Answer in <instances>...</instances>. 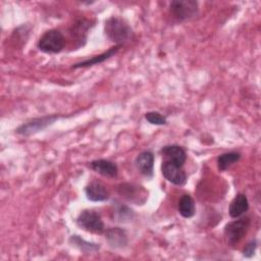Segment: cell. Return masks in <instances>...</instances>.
I'll use <instances>...</instances> for the list:
<instances>
[{"label":"cell","mask_w":261,"mask_h":261,"mask_svg":"<svg viewBox=\"0 0 261 261\" xmlns=\"http://www.w3.org/2000/svg\"><path fill=\"white\" fill-rule=\"evenodd\" d=\"M104 33L111 42L120 46L128 42L133 36V30L128 23L117 16H111L105 20Z\"/></svg>","instance_id":"6da1fadb"},{"label":"cell","mask_w":261,"mask_h":261,"mask_svg":"<svg viewBox=\"0 0 261 261\" xmlns=\"http://www.w3.org/2000/svg\"><path fill=\"white\" fill-rule=\"evenodd\" d=\"M40 51L48 54H56L63 50L65 46V38L63 34L56 29L46 31L37 44Z\"/></svg>","instance_id":"7a4b0ae2"},{"label":"cell","mask_w":261,"mask_h":261,"mask_svg":"<svg viewBox=\"0 0 261 261\" xmlns=\"http://www.w3.org/2000/svg\"><path fill=\"white\" fill-rule=\"evenodd\" d=\"M76 224L83 230L91 233L101 234L105 231L104 222L100 214L94 210L86 209L82 211L76 218Z\"/></svg>","instance_id":"3957f363"},{"label":"cell","mask_w":261,"mask_h":261,"mask_svg":"<svg viewBox=\"0 0 261 261\" xmlns=\"http://www.w3.org/2000/svg\"><path fill=\"white\" fill-rule=\"evenodd\" d=\"M59 117H60L59 115L52 114V115H45V116H42V117L33 118V119L28 120L27 122H23L22 124H20L15 129V133L20 135V136L30 137L32 135H35L39 132L44 130L49 125L54 123Z\"/></svg>","instance_id":"277c9868"},{"label":"cell","mask_w":261,"mask_h":261,"mask_svg":"<svg viewBox=\"0 0 261 261\" xmlns=\"http://www.w3.org/2000/svg\"><path fill=\"white\" fill-rule=\"evenodd\" d=\"M171 15L179 21L194 18L199 11L198 2L195 0H174L169 4Z\"/></svg>","instance_id":"5b68a950"},{"label":"cell","mask_w":261,"mask_h":261,"mask_svg":"<svg viewBox=\"0 0 261 261\" xmlns=\"http://www.w3.org/2000/svg\"><path fill=\"white\" fill-rule=\"evenodd\" d=\"M250 223L251 221L248 217H243L227 223L224 226V237L227 244L230 246L239 244L247 233L250 227Z\"/></svg>","instance_id":"8992f818"},{"label":"cell","mask_w":261,"mask_h":261,"mask_svg":"<svg viewBox=\"0 0 261 261\" xmlns=\"http://www.w3.org/2000/svg\"><path fill=\"white\" fill-rule=\"evenodd\" d=\"M118 194L130 203L142 205L147 200V193L141 186L135 184H121L117 188Z\"/></svg>","instance_id":"52a82bcc"},{"label":"cell","mask_w":261,"mask_h":261,"mask_svg":"<svg viewBox=\"0 0 261 261\" xmlns=\"http://www.w3.org/2000/svg\"><path fill=\"white\" fill-rule=\"evenodd\" d=\"M161 172L163 176L175 186H184L187 182V175L178 165L164 160L161 165Z\"/></svg>","instance_id":"ba28073f"},{"label":"cell","mask_w":261,"mask_h":261,"mask_svg":"<svg viewBox=\"0 0 261 261\" xmlns=\"http://www.w3.org/2000/svg\"><path fill=\"white\" fill-rule=\"evenodd\" d=\"M104 233L106 242L113 249H122L127 245V234L120 227H110Z\"/></svg>","instance_id":"9c48e42d"},{"label":"cell","mask_w":261,"mask_h":261,"mask_svg":"<svg viewBox=\"0 0 261 261\" xmlns=\"http://www.w3.org/2000/svg\"><path fill=\"white\" fill-rule=\"evenodd\" d=\"M161 154L164 157V160L170 161L179 167H182L186 159H187V154L186 151L178 145H168L164 146L161 149Z\"/></svg>","instance_id":"30bf717a"},{"label":"cell","mask_w":261,"mask_h":261,"mask_svg":"<svg viewBox=\"0 0 261 261\" xmlns=\"http://www.w3.org/2000/svg\"><path fill=\"white\" fill-rule=\"evenodd\" d=\"M136 166L141 174L152 177L154 173V154L151 151H143L136 158Z\"/></svg>","instance_id":"8fae6325"},{"label":"cell","mask_w":261,"mask_h":261,"mask_svg":"<svg viewBox=\"0 0 261 261\" xmlns=\"http://www.w3.org/2000/svg\"><path fill=\"white\" fill-rule=\"evenodd\" d=\"M85 194L88 200L92 202H104L109 199V192L101 182L91 181L85 188Z\"/></svg>","instance_id":"7c38bea8"},{"label":"cell","mask_w":261,"mask_h":261,"mask_svg":"<svg viewBox=\"0 0 261 261\" xmlns=\"http://www.w3.org/2000/svg\"><path fill=\"white\" fill-rule=\"evenodd\" d=\"M90 167L97 173L105 176V177H115L118 173V168L117 165L110 161V160H106V159H97V160H93L90 163Z\"/></svg>","instance_id":"4fadbf2b"},{"label":"cell","mask_w":261,"mask_h":261,"mask_svg":"<svg viewBox=\"0 0 261 261\" xmlns=\"http://www.w3.org/2000/svg\"><path fill=\"white\" fill-rule=\"evenodd\" d=\"M121 48L120 45H114L113 47L109 48L107 51L99 54V55H96V56H93L89 59H86L84 61H81V62H77L75 64L72 65V68H82V67H89V66H92V65H95V64H99V63H102L104 62L105 60L109 59L110 57H112L113 55H115L118 50Z\"/></svg>","instance_id":"5bb4252c"},{"label":"cell","mask_w":261,"mask_h":261,"mask_svg":"<svg viewBox=\"0 0 261 261\" xmlns=\"http://www.w3.org/2000/svg\"><path fill=\"white\" fill-rule=\"evenodd\" d=\"M249 209V201L245 194H238L229 204L228 213L231 218H240Z\"/></svg>","instance_id":"9a60e30c"},{"label":"cell","mask_w":261,"mask_h":261,"mask_svg":"<svg viewBox=\"0 0 261 261\" xmlns=\"http://www.w3.org/2000/svg\"><path fill=\"white\" fill-rule=\"evenodd\" d=\"M177 209L179 214L185 218H191L195 215L196 205L194 199L190 195H184L178 201Z\"/></svg>","instance_id":"2e32d148"},{"label":"cell","mask_w":261,"mask_h":261,"mask_svg":"<svg viewBox=\"0 0 261 261\" xmlns=\"http://www.w3.org/2000/svg\"><path fill=\"white\" fill-rule=\"evenodd\" d=\"M69 243L77 248L80 251L85 252V253H93L99 250L100 246L97 243H91L88 241H85L84 239H82L80 236L77 234H73L69 238Z\"/></svg>","instance_id":"e0dca14e"},{"label":"cell","mask_w":261,"mask_h":261,"mask_svg":"<svg viewBox=\"0 0 261 261\" xmlns=\"http://www.w3.org/2000/svg\"><path fill=\"white\" fill-rule=\"evenodd\" d=\"M241 159V154L239 152H226L217 157V167L219 170L224 171L228 169L231 165L237 163Z\"/></svg>","instance_id":"ac0fdd59"},{"label":"cell","mask_w":261,"mask_h":261,"mask_svg":"<svg viewBox=\"0 0 261 261\" xmlns=\"http://www.w3.org/2000/svg\"><path fill=\"white\" fill-rule=\"evenodd\" d=\"M114 207V217L117 219V221H125L133 218V211L127 206L116 203Z\"/></svg>","instance_id":"d6986e66"},{"label":"cell","mask_w":261,"mask_h":261,"mask_svg":"<svg viewBox=\"0 0 261 261\" xmlns=\"http://www.w3.org/2000/svg\"><path fill=\"white\" fill-rule=\"evenodd\" d=\"M145 118L149 123L155 125H164L167 123L166 117L157 111H149L145 113Z\"/></svg>","instance_id":"ffe728a7"},{"label":"cell","mask_w":261,"mask_h":261,"mask_svg":"<svg viewBox=\"0 0 261 261\" xmlns=\"http://www.w3.org/2000/svg\"><path fill=\"white\" fill-rule=\"evenodd\" d=\"M257 248V241L256 240H252L251 242H249L246 247L243 250V256L246 258H250L254 255L255 251Z\"/></svg>","instance_id":"44dd1931"}]
</instances>
